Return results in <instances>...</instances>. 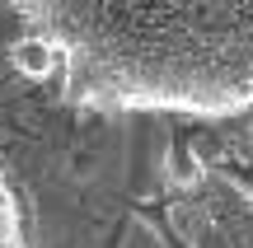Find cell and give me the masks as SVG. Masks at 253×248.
I'll return each instance as SVG.
<instances>
[{
	"label": "cell",
	"mask_w": 253,
	"mask_h": 248,
	"mask_svg": "<svg viewBox=\"0 0 253 248\" xmlns=\"http://www.w3.org/2000/svg\"><path fill=\"white\" fill-rule=\"evenodd\" d=\"M24 71L52 75L89 112H253V0L244 5H122L19 0Z\"/></svg>",
	"instance_id": "1"
},
{
	"label": "cell",
	"mask_w": 253,
	"mask_h": 248,
	"mask_svg": "<svg viewBox=\"0 0 253 248\" xmlns=\"http://www.w3.org/2000/svg\"><path fill=\"white\" fill-rule=\"evenodd\" d=\"M0 248H28V211L9 164L0 159Z\"/></svg>",
	"instance_id": "2"
}]
</instances>
